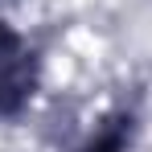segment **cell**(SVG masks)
<instances>
[{"label": "cell", "instance_id": "cell-1", "mask_svg": "<svg viewBox=\"0 0 152 152\" xmlns=\"http://www.w3.org/2000/svg\"><path fill=\"white\" fill-rule=\"evenodd\" d=\"M33 86H37L33 45H29L17 29L0 25V119L17 115V111L33 99Z\"/></svg>", "mask_w": 152, "mask_h": 152}, {"label": "cell", "instance_id": "cell-2", "mask_svg": "<svg viewBox=\"0 0 152 152\" xmlns=\"http://www.w3.org/2000/svg\"><path fill=\"white\" fill-rule=\"evenodd\" d=\"M124 140H127V127H124V119H111V124L103 127L99 136L86 144L82 152H124Z\"/></svg>", "mask_w": 152, "mask_h": 152}]
</instances>
